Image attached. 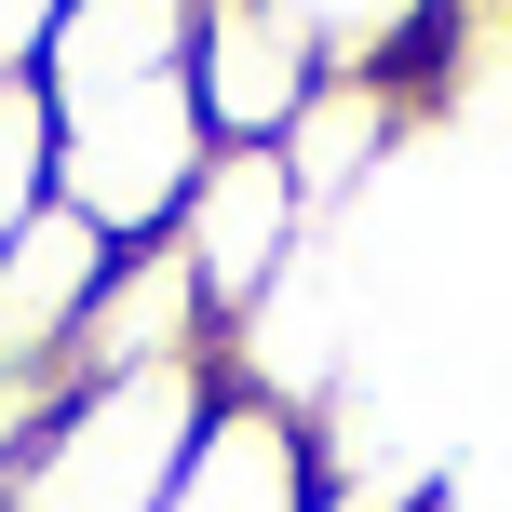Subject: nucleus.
Masks as SVG:
<instances>
[{
    "label": "nucleus",
    "instance_id": "1",
    "mask_svg": "<svg viewBox=\"0 0 512 512\" xmlns=\"http://www.w3.org/2000/svg\"><path fill=\"white\" fill-rule=\"evenodd\" d=\"M216 391H230L216 364H189V378H81L41 418V445L14 459L0 512H162L176 499V459L216 418Z\"/></svg>",
    "mask_w": 512,
    "mask_h": 512
},
{
    "label": "nucleus",
    "instance_id": "2",
    "mask_svg": "<svg viewBox=\"0 0 512 512\" xmlns=\"http://www.w3.org/2000/svg\"><path fill=\"white\" fill-rule=\"evenodd\" d=\"M203 162H216V135H203V95L189 81H135V95L54 108V203L95 243H162Z\"/></svg>",
    "mask_w": 512,
    "mask_h": 512
},
{
    "label": "nucleus",
    "instance_id": "3",
    "mask_svg": "<svg viewBox=\"0 0 512 512\" xmlns=\"http://www.w3.org/2000/svg\"><path fill=\"white\" fill-rule=\"evenodd\" d=\"M310 230H324V216L297 203L283 149H216L203 176H189V203H176V230H162V243H176V270L203 283L216 337H230V324H256V310L310 270Z\"/></svg>",
    "mask_w": 512,
    "mask_h": 512
},
{
    "label": "nucleus",
    "instance_id": "4",
    "mask_svg": "<svg viewBox=\"0 0 512 512\" xmlns=\"http://www.w3.org/2000/svg\"><path fill=\"white\" fill-rule=\"evenodd\" d=\"M310 81H324V54L297 41L283 0H203V27H189V95H203L216 149H283V122L310 108Z\"/></svg>",
    "mask_w": 512,
    "mask_h": 512
},
{
    "label": "nucleus",
    "instance_id": "5",
    "mask_svg": "<svg viewBox=\"0 0 512 512\" xmlns=\"http://www.w3.org/2000/svg\"><path fill=\"white\" fill-rule=\"evenodd\" d=\"M230 337H216L203 283L176 270V243H122L95 283V310H81V351L68 378H189V364H216Z\"/></svg>",
    "mask_w": 512,
    "mask_h": 512
},
{
    "label": "nucleus",
    "instance_id": "6",
    "mask_svg": "<svg viewBox=\"0 0 512 512\" xmlns=\"http://www.w3.org/2000/svg\"><path fill=\"white\" fill-rule=\"evenodd\" d=\"M162 512H324V432L297 405H270V391H216Z\"/></svg>",
    "mask_w": 512,
    "mask_h": 512
},
{
    "label": "nucleus",
    "instance_id": "7",
    "mask_svg": "<svg viewBox=\"0 0 512 512\" xmlns=\"http://www.w3.org/2000/svg\"><path fill=\"white\" fill-rule=\"evenodd\" d=\"M108 256H122V243H95L68 203H41L14 243H0V378H68L81 310H95Z\"/></svg>",
    "mask_w": 512,
    "mask_h": 512
},
{
    "label": "nucleus",
    "instance_id": "8",
    "mask_svg": "<svg viewBox=\"0 0 512 512\" xmlns=\"http://www.w3.org/2000/svg\"><path fill=\"white\" fill-rule=\"evenodd\" d=\"M189 27H203V0H68L27 81H41V108L135 95V81H189Z\"/></svg>",
    "mask_w": 512,
    "mask_h": 512
},
{
    "label": "nucleus",
    "instance_id": "9",
    "mask_svg": "<svg viewBox=\"0 0 512 512\" xmlns=\"http://www.w3.org/2000/svg\"><path fill=\"white\" fill-rule=\"evenodd\" d=\"M405 122H418V95H405L391 68H324V81H310V108L283 122V176H297V203L337 216L391 149H405Z\"/></svg>",
    "mask_w": 512,
    "mask_h": 512
},
{
    "label": "nucleus",
    "instance_id": "10",
    "mask_svg": "<svg viewBox=\"0 0 512 512\" xmlns=\"http://www.w3.org/2000/svg\"><path fill=\"white\" fill-rule=\"evenodd\" d=\"M283 14H297V41L324 54V68H391V81H405L432 0H283Z\"/></svg>",
    "mask_w": 512,
    "mask_h": 512
},
{
    "label": "nucleus",
    "instance_id": "11",
    "mask_svg": "<svg viewBox=\"0 0 512 512\" xmlns=\"http://www.w3.org/2000/svg\"><path fill=\"white\" fill-rule=\"evenodd\" d=\"M41 203H54V108H41V81H0V243Z\"/></svg>",
    "mask_w": 512,
    "mask_h": 512
},
{
    "label": "nucleus",
    "instance_id": "12",
    "mask_svg": "<svg viewBox=\"0 0 512 512\" xmlns=\"http://www.w3.org/2000/svg\"><path fill=\"white\" fill-rule=\"evenodd\" d=\"M54 14H68V0H0V81H27V68H41Z\"/></svg>",
    "mask_w": 512,
    "mask_h": 512
}]
</instances>
